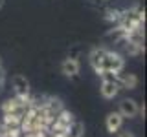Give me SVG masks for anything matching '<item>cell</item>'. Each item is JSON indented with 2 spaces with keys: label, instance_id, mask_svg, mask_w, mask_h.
I'll use <instances>...</instances> for the list:
<instances>
[{
  "label": "cell",
  "instance_id": "277c9868",
  "mask_svg": "<svg viewBox=\"0 0 147 137\" xmlns=\"http://www.w3.org/2000/svg\"><path fill=\"white\" fill-rule=\"evenodd\" d=\"M138 106H140V104H138L134 99H123L121 102H119L118 112L123 115V119H134V117H138Z\"/></svg>",
  "mask_w": 147,
  "mask_h": 137
},
{
  "label": "cell",
  "instance_id": "6da1fadb",
  "mask_svg": "<svg viewBox=\"0 0 147 137\" xmlns=\"http://www.w3.org/2000/svg\"><path fill=\"white\" fill-rule=\"evenodd\" d=\"M123 68H125V59H123V55L105 48V53H103V57H101V61H99L98 71L99 70H110V71L119 73V71H123Z\"/></svg>",
  "mask_w": 147,
  "mask_h": 137
},
{
  "label": "cell",
  "instance_id": "52a82bcc",
  "mask_svg": "<svg viewBox=\"0 0 147 137\" xmlns=\"http://www.w3.org/2000/svg\"><path fill=\"white\" fill-rule=\"evenodd\" d=\"M99 93H101V97H103V99L112 100L114 97H118V93H119V86H118V82H101Z\"/></svg>",
  "mask_w": 147,
  "mask_h": 137
},
{
  "label": "cell",
  "instance_id": "30bf717a",
  "mask_svg": "<svg viewBox=\"0 0 147 137\" xmlns=\"http://www.w3.org/2000/svg\"><path fill=\"white\" fill-rule=\"evenodd\" d=\"M103 53H105V48H92L88 53V62L96 73H98V66H99V61L103 57Z\"/></svg>",
  "mask_w": 147,
  "mask_h": 137
},
{
  "label": "cell",
  "instance_id": "5b68a950",
  "mask_svg": "<svg viewBox=\"0 0 147 137\" xmlns=\"http://www.w3.org/2000/svg\"><path fill=\"white\" fill-rule=\"evenodd\" d=\"M118 86H119V90H134L138 88V77L134 75V73H123V71H119L118 73Z\"/></svg>",
  "mask_w": 147,
  "mask_h": 137
},
{
  "label": "cell",
  "instance_id": "3957f363",
  "mask_svg": "<svg viewBox=\"0 0 147 137\" xmlns=\"http://www.w3.org/2000/svg\"><path fill=\"white\" fill-rule=\"evenodd\" d=\"M123 122H125V119H123V115L118 112H110L107 117H105V128H107L109 134H118L119 130L123 128Z\"/></svg>",
  "mask_w": 147,
  "mask_h": 137
},
{
  "label": "cell",
  "instance_id": "d6986e66",
  "mask_svg": "<svg viewBox=\"0 0 147 137\" xmlns=\"http://www.w3.org/2000/svg\"><path fill=\"white\" fill-rule=\"evenodd\" d=\"M101 2H109V0H101Z\"/></svg>",
  "mask_w": 147,
  "mask_h": 137
},
{
  "label": "cell",
  "instance_id": "7c38bea8",
  "mask_svg": "<svg viewBox=\"0 0 147 137\" xmlns=\"http://www.w3.org/2000/svg\"><path fill=\"white\" fill-rule=\"evenodd\" d=\"M96 75L101 79V82H116L118 80V73L116 71H110V70H99Z\"/></svg>",
  "mask_w": 147,
  "mask_h": 137
},
{
  "label": "cell",
  "instance_id": "8fae6325",
  "mask_svg": "<svg viewBox=\"0 0 147 137\" xmlns=\"http://www.w3.org/2000/svg\"><path fill=\"white\" fill-rule=\"evenodd\" d=\"M119 18H121V9L109 7L107 11H105V20L110 22L112 26H118V24H119Z\"/></svg>",
  "mask_w": 147,
  "mask_h": 137
},
{
  "label": "cell",
  "instance_id": "9a60e30c",
  "mask_svg": "<svg viewBox=\"0 0 147 137\" xmlns=\"http://www.w3.org/2000/svg\"><path fill=\"white\" fill-rule=\"evenodd\" d=\"M118 137H134V134L129 132V130H119L118 132Z\"/></svg>",
  "mask_w": 147,
  "mask_h": 137
},
{
  "label": "cell",
  "instance_id": "9c48e42d",
  "mask_svg": "<svg viewBox=\"0 0 147 137\" xmlns=\"http://www.w3.org/2000/svg\"><path fill=\"white\" fill-rule=\"evenodd\" d=\"M121 48H123V53L125 55H131V57H138L145 51V46H140V44H134L131 40H125L121 42Z\"/></svg>",
  "mask_w": 147,
  "mask_h": 137
},
{
  "label": "cell",
  "instance_id": "4fadbf2b",
  "mask_svg": "<svg viewBox=\"0 0 147 137\" xmlns=\"http://www.w3.org/2000/svg\"><path fill=\"white\" fill-rule=\"evenodd\" d=\"M83 132H85V126L79 121H74L70 128H68V137H83Z\"/></svg>",
  "mask_w": 147,
  "mask_h": 137
},
{
  "label": "cell",
  "instance_id": "e0dca14e",
  "mask_svg": "<svg viewBox=\"0 0 147 137\" xmlns=\"http://www.w3.org/2000/svg\"><path fill=\"white\" fill-rule=\"evenodd\" d=\"M92 2H101V0H92Z\"/></svg>",
  "mask_w": 147,
  "mask_h": 137
},
{
  "label": "cell",
  "instance_id": "7a4b0ae2",
  "mask_svg": "<svg viewBox=\"0 0 147 137\" xmlns=\"http://www.w3.org/2000/svg\"><path fill=\"white\" fill-rule=\"evenodd\" d=\"M61 73L68 79H77L81 73V64L76 57H68L61 62Z\"/></svg>",
  "mask_w": 147,
  "mask_h": 137
},
{
  "label": "cell",
  "instance_id": "8992f818",
  "mask_svg": "<svg viewBox=\"0 0 147 137\" xmlns=\"http://www.w3.org/2000/svg\"><path fill=\"white\" fill-rule=\"evenodd\" d=\"M13 90H15V95H30V80L24 75H15L13 77Z\"/></svg>",
  "mask_w": 147,
  "mask_h": 137
},
{
  "label": "cell",
  "instance_id": "ac0fdd59",
  "mask_svg": "<svg viewBox=\"0 0 147 137\" xmlns=\"http://www.w3.org/2000/svg\"><path fill=\"white\" fill-rule=\"evenodd\" d=\"M0 66H2V59H0Z\"/></svg>",
  "mask_w": 147,
  "mask_h": 137
},
{
  "label": "cell",
  "instance_id": "5bb4252c",
  "mask_svg": "<svg viewBox=\"0 0 147 137\" xmlns=\"http://www.w3.org/2000/svg\"><path fill=\"white\" fill-rule=\"evenodd\" d=\"M4 84H6V70L0 66V93H2V90H4Z\"/></svg>",
  "mask_w": 147,
  "mask_h": 137
},
{
  "label": "cell",
  "instance_id": "2e32d148",
  "mask_svg": "<svg viewBox=\"0 0 147 137\" xmlns=\"http://www.w3.org/2000/svg\"><path fill=\"white\" fill-rule=\"evenodd\" d=\"M4 7V0H0V9H2Z\"/></svg>",
  "mask_w": 147,
  "mask_h": 137
},
{
  "label": "cell",
  "instance_id": "ba28073f",
  "mask_svg": "<svg viewBox=\"0 0 147 137\" xmlns=\"http://www.w3.org/2000/svg\"><path fill=\"white\" fill-rule=\"evenodd\" d=\"M20 115L17 113H2V119H0V124L4 128H20Z\"/></svg>",
  "mask_w": 147,
  "mask_h": 137
}]
</instances>
